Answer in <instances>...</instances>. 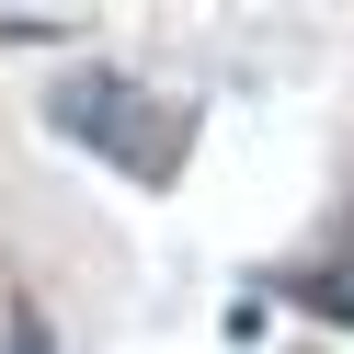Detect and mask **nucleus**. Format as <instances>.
<instances>
[{"label": "nucleus", "mask_w": 354, "mask_h": 354, "mask_svg": "<svg viewBox=\"0 0 354 354\" xmlns=\"http://www.w3.org/2000/svg\"><path fill=\"white\" fill-rule=\"evenodd\" d=\"M46 115H57V138L103 149V160H126V171H171V115L138 80H115V69H69L46 92Z\"/></svg>", "instance_id": "obj_1"}]
</instances>
